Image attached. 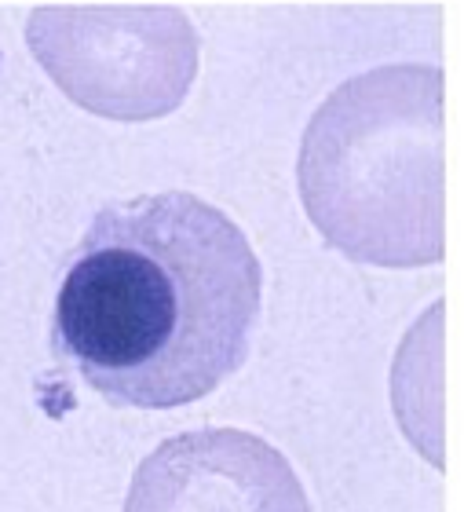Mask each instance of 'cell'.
<instances>
[{"instance_id": "cell-1", "label": "cell", "mask_w": 464, "mask_h": 512, "mask_svg": "<svg viewBox=\"0 0 464 512\" xmlns=\"http://www.w3.org/2000/svg\"><path fill=\"white\" fill-rule=\"evenodd\" d=\"M264 267L231 216L190 191L99 209L55 293L52 352L106 403L172 410L249 359Z\"/></svg>"}, {"instance_id": "cell-2", "label": "cell", "mask_w": 464, "mask_h": 512, "mask_svg": "<svg viewBox=\"0 0 464 512\" xmlns=\"http://www.w3.org/2000/svg\"><path fill=\"white\" fill-rule=\"evenodd\" d=\"M307 220L355 264L446 256L443 70L391 63L348 77L311 114L296 158Z\"/></svg>"}, {"instance_id": "cell-3", "label": "cell", "mask_w": 464, "mask_h": 512, "mask_svg": "<svg viewBox=\"0 0 464 512\" xmlns=\"http://www.w3.org/2000/svg\"><path fill=\"white\" fill-rule=\"evenodd\" d=\"M26 44L70 103L110 121H154L183 107L201 41L172 4H37Z\"/></svg>"}, {"instance_id": "cell-4", "label": "cell", "mask_w": 464, "mask_h": 512, "mask_svg": "<svg viewBox=\"0 0 464 512\" xmlns=\"http://www.w3.org/2000/svg\"><path fill=\"white\" fill-rule=\"evenodd\" d=\"M125 512H311L282 450L245 428H194L139 461Z\"/></svg>"}, {"instance_id": "cell-5", "label": "cell", "mask_w": 464, "mask_h": 512, "mask_svg": "<svg viewBox=\"0 0 464 512\" xmlns=\"http://www.w3.org/2000/svg\"><path fill=\"white\" fill-rule=\"evenodd\" d=\"M443 319L435 322V333L424 337V326L410 333L402 344L399 363H395V410H399L402 432L424 450V458L443 465V370H439V352H443Z\"/></svg>"}]
</instances>
